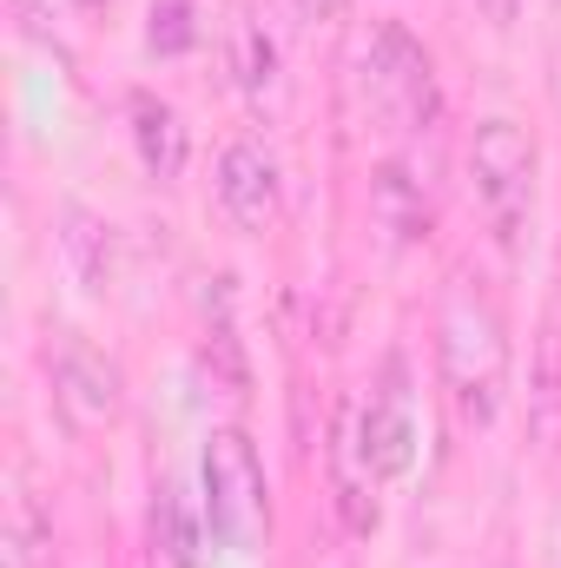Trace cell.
<instances>
[{"label":"cell","mask_w":561,"mask_h":568,"mask_svg":"<svg viewBox=\"0 0 561 568\" xmlns=\"http://www.w3.org/2000/svg\"><path fill=\"white\" fill-rule=\"evenodd\" d=\"M436 357H442V390H449L456 417L469 429H489L502 417V397H509V331H502V311L469 278L442 291Z\"/></svg>","instance_id":"6da1fadb"},{"label":"cell","mask_w":561,"mask_h":568,"mask_svg":"<svg viewBox=\"0 0 561 568\" xmlns=\"http://www.w3.org/2000/svg\"><path fill=\"white\" fill-rule=\"evenodd\" d=\"M205 529L232 556H258L272 536V489L245 429H212L205 443Z\"/></svg>","instance_id":"7a4b0ae2"},{"label":"cell","mask_w":561,"mask_h":568,"mask_svg":"<svg viewBox=\"0 0 561 568\" xmlns=\"http://www.w3.org/2000/svg\"><path fill=\"white\" fill-rule=\"evenodd\" d=\"M469 179H476V205H482L496 245L522 252L529 212H536V140L516 120H482L469 140Z\"/></svg>","instance_id":"3957f363"},{"label":"cell","mask_w":561,"mask_h":568,"mask_svg":"<svg viewBox=\"0 0 561 568\" xmlns=\"http://www.w3.org/2000/svg\"><path fill=\"white\" fill-rule=\"evenodd\" d=\"M370 93L397 126H436L442 93H436V67L422 53V40L404 20H384L370 40Z\"/></svg>","instance_id":"277c9868"},{"label":"cell","mask_w":561,"mask_h":568,"mask_svg":"<svg viewBox=\"0 0 561 568\" xmlns=\"http://www.w3.org/2000/svg\"><path fill=\"white\" fill-rule=\"evenodd\" d=\"M397 384H404V364H390V390H370L364 404H350L357 456H364V469L377 483H397L417 463V417H410V397Z\"/></svg>","instance_id":"5b68a950"},{"label":"cell","mask_w":561,"mask_h":568,"mask_svg":"<svg viewBox=\"0 0 561 568\" xmlns=\"http://www.w3.org/2000/svg\"><path fill=\"white\" fill-rule=\"evenodd\" d=\"M218 205L238 232H272L278 225V159L258 140H232L218 152Z\"/></svg>","instance_id":"8992f818"},{"label":"cell","mask_w":561,"mask_h":568,"mask_svg":"<svg viewBox=\"0 0 561 568\" xmlns=\"http://www.w3.org/2000/svg\"><path fill=\"white\" fill-rule=\"evenodd\" d=\"M60 404L73 410V424H113L120 417V371L93 351V344H67L53 364Z\"/></svg>","instance_id":"52a82bcc"},{"label":"cell","mask_w":561,"mask_h":568,"mask_svg":"<svg viewBox=\"0 0 561 568\" xmlns=\"http://www.w3.org/2000/svg\"><path fill=\"white\" fill-rule=\"evenodd\" d=\"M370 212H377V225H384L397 245L429 239V199H422V185L404 165H377V179H370Z\"/></svg>","instance_id":"ba28073f"},{"label":"cell","mask_w":561,"mask_h":568,"mask_svg":"<svg viewBox=\"0 0 561 568\" xmlns=\"http://www.w3.org/2000/svg\"><path fill=\"white\" fill-rule=\"evenodd\" d=\"M133 145H140V165L152 179H178L185 172V126L152 93H133Z\"/></svg>","instance_id":"9c48e42d"},{"label":"cell","mask_w":561,"mask_h":568,"mask_svg":"<svg viewBox=\"0 0 561 568\" xmlns=\"http://www.w3.org/2000/svg\"><path fill=\"white\" fill-rule=\"evenodd\" d=\"M232 73H238V93H245V100H258V106L278 93L284 53H278V33H272L258 13H245V20L232 27Z\"/></svg>","instance_id":"30bf717a"},{"label":"cell","mask_w":561,"mask_h":568,"mask_svg":"<svg viewBox=\"0 0 561 568\" xmlns=\"http://www.w3.org/2000/svg\"><path fill=\"white\" fill-rule=\"evenodd\" d=\"M67 265L80 291H106V265H113V239L93 212H67Z\"/></svg>","instance_id":"8fae6325"},{"label":"cell","mask_w":561,"mask_h":568,"mask_svg":"<svg viewBox=\"0 0 561 568\" xmlns=\"http://www.w3.org/2000/svg\"><path fill=\"white\" fill-rule=\"evenodd\" d=\"M152 27H145V47L159 53V60H178V53H192L198 47V20H192V0H152V13H145Z\"/></svg>","instance_id":"7c38bea8"},{"label":"cell","mask_w":561,"mask_h":568,"mask_svg":"<svg viewBox=\"0 0 561 568\" xmlns=\"http://www.w3.org/2000/svg\"><path fill=\"white\" fill-rule=\"evenodd\" d=\"M152 529H159V549L172 568H198V523L185 516V503L172 489H159V509H152Z\"/></svg>","instance_id":"4fadbf2b"},{"label":"cell","mask_w":561,"mask_h":568,"mask_svg":"<svg viewBox=\"0 0 561 568\" xmlns=\"http://www.w3.org/2000/svg\"><path fill=\"white\" fill-rule=\"evenodd\" d=\"M33 549H40V523H33V509L20 503V509H13V529H7V542H0V556H7V568H33Z\"/></svg>","instance_id":"5bb4252c"},{"label":"cell","mask_w":561,"mask_h":568,"mask_svg":"<svg viewBox=\"0 0 561 568\" xmlns=\"http://www.w3.org/2000/svg\"><path fill=\"white\" fill-rule=\"evenodd\" d=\"M529 0H482V13L496 20V27H516V13H522Z\"/></svg>","instance_id":"9a60e30c"},{"label":"cell","mask_w":561,"mask_h":568,"mask_svg":"<svg viewBox=\"0 0 561 568\" xmlns=\"http://www.w3.org/2000/svg\"><path fill=\"white\" fill-rule=\"evenodd\" d=\"M297 7H304V13H310V20H337V13H344V7H350V0H297Z\"/></svg>","instance_id":"2e32d148"},{"label":"cell","mask_w":561,"mask_h":568,"mask_svg":"<svg viewBox=\"0 0 561 568\" xmlns=\"http://www.w3.org/2000/svg\"><path fill=\"white\" fill-rule=\"evenodd\" d=\"M73 7H86V13H93V7H106V0H73Z\"/></svg>","instance_id":"e0dca14e"}]
</instances>
